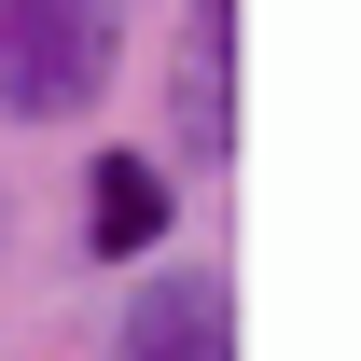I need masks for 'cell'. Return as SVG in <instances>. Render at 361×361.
I'll use <instances>...</instances> for the list:
<instances>
[{
  "instance_id": "6da1fadb",
  "label": "cell",
  "mask_w": 361,
  "mask_h": 361,
  "mask_svg": "<svg viewBox=\"0 0 361 361\" xmlns=\"http://www.w3.org/2000/svg\"><path fill=\"white\" fill-rule=\"evenodd\" d=\"M126 70V0H0V126H97Z\"/></svg>"
},
{
  "instance_id": "7a4b0ae2",
  "label": "cell",
  "mask_w": 361,
  "mask_h": 361,
  "mask_svg": "<svg viewBox=\"0 0 361 361\" xmlns=\"http://www.w3.org/2000/svg\"><path fill=\"white\" fill-rule=\"evenodd\" d=\"M70 236H84L97 278H139L180 250V167L153 139H84V180H70Z\"/></svg>"
},
{
  "instance_id": "3957f363",
  "label": "cell",
  "mask_w": 361,
  "mask_h": 361,
  "mask_svg": "<svg viewBox=\"0 0 361 361\" xmlns=\"http://www.w3.org/2000/svg\"><path fill=\"white\" fill-rule=\"evenodd\" d=\"M111 361H236V278L223 264H139L111 292Z\"/></svg>"
},
{
  "instance_id": "277c9868",
  "label": "cell",
  "mask_w": 361,
  "mask_h": 361,
  "mask_svg": "<svg viewBox=\"0 0 361 361\" xmlns=\"http://www.w3.org/2000/svg\"><path fill=\"white\" fill-rule=\"evenodd\" d=\"M167 167H236V0H180L167 28Z\"/></svg>"
},
{
  "instance_id": "5b68a950",
  "label": "cell",
  "mask_w": 361,
  "mask_h": 361,
  "mask_svg": "<svg viewBox=\"0 0 361 361\" xmlns=\"http://www.w3.org/2000/svg\"><path fill=\"white\" fill-rule=\"evenodd\" d=\"M0 236H14V209H0Z\"/></svg>"
}]
</instances>
